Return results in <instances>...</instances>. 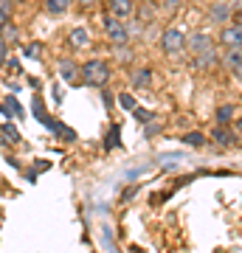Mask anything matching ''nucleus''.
<instances>
[{
  "label": "nucleus",
  "instance_id": "obj_1",
  "mask_svg": "<svg viewBox=\"0 0 242 253\" xmlns=\"http://www.w3.org/2000/svg\"><path fill=\"white\" fill-rule=\"evenodd\" d=\"M186 42H189V48L194 51V65H197V68H211V65L220 62L217 45L208 34H194V37H189Z\"/></svg>",
  "mask_w": 242,
  "mask_h": 253
},
{
  "label": "nucleus",
  "instance_id": "obj_2",
  "mask_svg": "<svg viewBox=\"0 0 242 253\" xmlns=\"http://www.w3.org/2000/svg\"><path fill=\"white\" fill-rule=\"evenodd\" d=\"M79 71H82V82H85V84H90V87H101V90L107 87L110 65L104 62V59H88Z\"/></svg>",
  "mask_w": 242,
  "mask_h": 253
},
{
  "label": "nucleus",
  "instance_id": "obj_3",
  "mask_svg": "<svg viewBox=\"0 0 242 253\" xmlns=\"http://www.w3.org/2000/svg\"><path fill=\"white\" fill-rule=\"evenodd\" d=\"M101 28H104V37L113 45H127L130 42V26H127V20H116L107 14V17L101 20Z\"/></svg>",
  "mask_w": 242,
  "mask_h": 253
},
{
  "label": "nucleus",
  "instance_id": "obj_4",
  "mask_svg": "<svg viewBox=\"0 0 242 253\" xmlns=\"http://www.w3.org/2000/svg\"><path fill=\"white\" fill-rule=\"evenodd\" d=\"M161 48L163 54L172 56V54H180L183 48H186V37H183V31H178V28H166L161 34Z\"/></svg>",
  "mask_w": 242,
  "mask_h": 253
},
{
  "label": "nucleus",
  "instance_id": "obj_5",
  "mask_svg": "<svg viewBox=\"0 0 242 253\" xmlns=\"http://www.w3.org/2000/svg\"><path fill=\"white\" fill-rule=\"evenodd\" d=\"M220 42H223L228 51H242V26H237V23L223 26V31H220Z\"/></svg>",
  "mask_w": 242,
  "mask_h": 253
},
{
  "label": "nucleus",
  "instance_id": "obj_6",
  "mask_svg": "<svg viewBox=\"0 0 242 253\" xmlns=\"http://www.w3.org/2000/svg\"><path fill=\"white\" fill-rule=\"evenodd\" d=\"M107 9H110V17L130 20V17L135 14V0H110Z\"/></svg>",
  "mask_w": 242,
  "mask_h": 253
},
{
  "label": "nucleus",
  "instance_id": "obj_7",
  "mask_svg": "<svg viewBox=\"0 0 242 253\" xmlns=\"http://www.w3.org/2000/svg\"><path fill=\"white\" fill-rule=\"evenodd\" d=\"M208 20L217 23V26H228V20H231V3L228 0H217L214 6L208 9Z\"/></svg>",
  "mask_w": 242,
  "mask_h": 253
},
{
  "label": "nucleus",
  "instance_id": "obj_8",
  "mask_svg": "<svg viewBox=\"0 0 242 253\" xmlns=\"http://www.w3.org/2000/svg\"><path fill=\"white\" fill-rule=\"evenodd\" d=\"M59 79L62 82H71V84H76V82L82 79V71L79 65H76V59H59Z\"/></svg>",
  "mask_w": 242,
  "mask_h": 253
},
{
  "label": "nucleus",
  "instance_id": "obj_9",
  "mask_svg": "<svg viewBox=\"0 0 242 253\" xmlns=\"http://www.w3.org/2000/svg\"><path fill=\"white\" fill-rule=\"evenodd\" d=\"M68 45L73 51H82V48H90V31L85 26H76L71 28V34H68Z\"/></svg>",
  "mask_w": 242,
  "mask_h": 253
},
{
  "label": "nucleus",
  "instance_id": "obj_10",
  "mask_svg": "<svg viewBox=\"0 0 242 253\" xmlns=\"http://www.w3.org/2000/svg\"><path fill=\"white\" fill-rule=\"evenodd\" d=\"M211 141H214V144H220V146H234L237 144V135H234L231 129H228V126H214V129H211Z\"/></svg>",
  "mask_w": 242,
  "mask_h": 253
},
{
  "label": "nucleus",
  "instance_id": "obj_11",
  "mask_svg": "<svg viewBox=\"0 0 242 253\" xmlns=\"http://www.w3.org/2000/svg\"><path fill=\"white\" fill-rule=\"evenodd\" d=\"M133 87H141V90H146L149 84H152V71L149 68H138V71H133Z\"/></svg>",
  "mask_w": 242,
  "mask_h": 253
},
{
  "label": "nucleus",
  "instance_id": "obj_12",
  "mask_svg": "<svg viewBox=\"0 0 242 253\" xmlns=\"http://www.w3.org/2000/svg\"><path fill=\"white\" fill-rule=\"evenodd\" d=\"M71 3H73V0H45V11H48V14H54V17H59V14H68Z\"/></svg>",
  "mask_w": 242,
  "mask_h": 253
},
{
  "label": "nucleus",
  "instance_id": "obj_13",
  "mask_svg": "<svg viewBox=\"0 0 242 253\" xmlns=\"http://www.w3.org/2000/svg\"><path fill=\"white\" fill-rule=\"evenodd\" d=\"M225 65L231 68V73L237 76V79H242V51H228V56H225Z\"/></svg>",
  "mask_w": 242,
  "mask_h": 253
},
{
  "label": "nucleus",
  "instance_id": "obj_14",
  "mask_svg": "<svg viewBox=\"0 0 242 253\" xmlns=\"http://www.w3.org/2000/svg\"><path fill=\"white\" fill-rule=\"evenodd\" d=\"M0 110H3V113H9V116H14V118H23V107H20V101L14 99V96H6L3 104H0Z\"/></svg>",
  "mask_w": 242,
  "mask_h": 253
},
{
  "label": "nucleus",
  "instance_id": "obj_15",
  "mask_svg": "<svg viewBox=\"0 0 242 253\" xmlns=\"http://www.w3.org/2000/svg\"><path fill=\"white\" fill-rule=\"evenodd\" d=\"M11 14H14V3L11 0H0V31L11 23Z\"/></svg>",
  "mask_w": 242,
  "mask_h": 253
},
{
  "label": "nucleus",
  "instance_id": "obj_16",
  "mask_svg": "<svg viewBox=\"0 0 242 253\" xmlns=\"http://www.w3.org/2000/svg\"><path fill=\"white\" fill-rule=\"evenodd\" d=\"M0 138L6 141V144H17L20 141V132L14 124H0Z\"/></svg>",
  "mask_w": 242,
  "mask_h": 253
},
{
  "label": "nucleus",
  "instance_id": "obj_17",
  "mask_svg": "<svg viewBox=\"0 0 242 253\" xmlns=\"http://www.w3.org/2000/svg\"><path fill=\"white\" fill-rule=\"evenodd\" d=\"M234 118V104H220L217 107V124H228Z\"/></svg>",
  "mask_w": 242,
  "mask_h": 253
},
{
  "label": "nucleus",
  "instance_id": "obj_18",
  "mask_svg": "<svg viewBox=\"0 0 242 253\" xmlns=\"http://www.w3.org/2000/svg\"><path fill=\"white\" fill-rule=\"evenodd\" d=\"M183 144L186 146H206V135H200V132H186V135H183Z\"/></svg>",
  "mask_w": 242,
  "mask_h": 253
},
{
  "label": "nucleus",
  "instance_id": "obj_19",
  "mask_svg": "<svg viewBox=\"0 0 242 253\" xmlns=\"http://www.w3.org/2000/svg\"><path fill=\"white\" fill-rule=\"evenodd\" d=\"M113 48H116L118 62H130L133 59V48H127V45H113Z\"/></svg>",
  "mask_w": 242,
  "mask_h": 253
},
{
  "label": "nucleus",
  "instance_id": "obj_20",
  "mask_svg": "<svg viewBox=\"0 0 242 253\" xmlns=\"http://www.w3.org/2000/svg\"><path fill=\"white\" fill-rule=\"evenodd\" d=\"M0 34H3V42L9 45V42H14V40H17V34H20V31H17V28H14V26H11V23H9V26L3 28Z\"/></svg>",
  "mask_w": 242,
  "mask_h": 253
},
{
  "label": "nucleus",
  "instance_id": "obj_21",
  "mask_svg": "<svg viewBox=\"0 0 242 253\" xmlns=\"http://www.w3.org/2000/svg\"><path fill=\"white\" fill-rule=\"evenodd\" d=\"M40 54H43V45H40V42H28V45H26V56H28V59H40Z\"/></svg>",
  "mask_w": 242,
  "mask_h": 253
},
{
  "label": "nucleus",
  "instance_id": "obj_22",
  "mask_svg": "<svg viewBox=\"0 0 242 253\" xmlns=\"http://www.w3.org/2000/svg\"><path fill=\"white\" fill-rule=\"evenodd\" d=\"M118 104L124 110H135V99L130 96V93H118Z\"/></svg>",
  "mask_w": 242,
  "mask_h": 253
},
{
  "label": "nucleus",
  "instance_id": "obj_23",
  "mask_svg": "<svg viewBox=\"0 0 242 253\" xmlns=\"http://www.w3.org/2000/svg\"><path fill=\"white\" fill-rule=\"evenodd\" d=\"M118 144V126H113V129H110V135H107V141H104V146H116Z\"/></svg>",
  "mask_w": 242,
  "mask_h": 253
},
{
  "label": "nucleus",
  "instance_id": "obj_24",
  "mask_svg": "<svg viewBox=\"0 0 242 253\" xmlns=\"http://www.w3.org/2000/svg\"><path fill=\"white\" fill-rule=\"evenodd\" d=\"M163 11H178L180 9V0H161Z\"/></svg>",
  "mask_w": 242,
  "mask_h": 253
},
{
  "label": "nucleus",
  "instance_id": "obj_25",
  "mask_svg": "<svg viewBox=\"0 0 242 253\" xmlns=\"http://www.w3.org/2000/svg\"><path fill=\"white\" fill-rule=\"evenodd\" d=\"M73 3H76V6H82V9H90V6H96L99 0H73Z\"/></svg>",
  "mask_w": 242,
  "mask_h": 253
},
{
  "label": "nucleus",
  "instance_id": "obj_26",
  "mask_svg": "<svg viewBox=\"0 0 242 253\" xmlns=\"http://www.w3.org/2000/svg\"><path fill=\"white\" fill-rule=\"evenodd\" d=\"M237 26H242V9H240V14H237Z\"/></svg>",
  "mask_w": 242,
  "mask_h": 253
},
{
  "label": "nucleus",
  "instance_id": "obj_27",
  "mask_svg": "<svg viewBox=\"0 0 242 253\" xmlns=\"http://www.w3.org/2000/svg\"><path fill=\"white\" fill-rule=\"evenodd\" d=\"M144 3H158V0H144Z\"/></svg>",
  "mask_w": 242,
  "mask_h": 253
},
{
  "label": "nucleus",
  "instance_id": "obj_28",
  "mask_svg": "<svg viewBox=\"0 0 242 253\" xmlns=\"http://www.w3.org/2000/svg\"><path fill=\"white\" fill-rule=\"evenodd\" d=\"M240 129H242V118H240Z\"/></svg>",
  "mask_w": 242,
  "mask_h": 253
},
{
  "label": "nucleus",
  "instance_id": "obj_29",
  "mask_svg": "<svg viewBox=\"0 0 242 253\" xmlns=\"http://www.w3.org/2000/svg\"><path fill=\"white\" fill-rule=\"evenodd\" d=\"M11 3H17V0H11Z\"/></svg>",
  "mask_w": 242,
  "mask_h": 253
},
{
  "label": "nucleus",
  "instance_id": "obj_30",
  "mask_svg": "<svg viewBox=\"0 0 242 253\" xmlns=\"http://www.w3.org/2000/svg\"><path fill=\"white\" fill-rule=\"evenodd\" d=\"M104 3H110V0H104Z\"/></svg>",
  "mask_w": 242,
  "mask_h": 253
}]
</instances>
